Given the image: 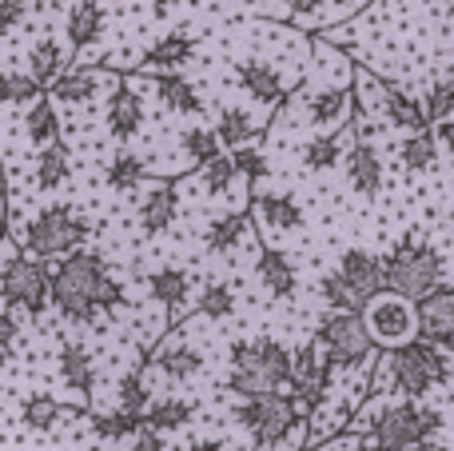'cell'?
I'll list each match as a JSON object with an SVG mask.
<instances>
[{
	"mask_svg": "<svg viewBox=\"0 0 454 451\" xmlns=\"http://www.w3.org/2000/svg\"><path fill=\"white\" fill-rule=\"evenodd\" d=\"M0 288H4V308H24L28 316H40L52 300V276L40 260L32 256H16L12 244H8L4 256V276H0Z\"/></svg>",
	"mask_w": 454,
	"mask_h": 451,
	"instance_id": "9c48e42d",
	"label": "cell"
},
{
	"mask_svg": "<svg viewBox=\"0 0 454 451\" xmlns=\"http://www.w3.org/2000/svg\"><path fill=\"white\" fill-rule=\"evenodd\" d=\"M255 276H259V284H263V292L271 296V300H291V296H295V288H299L295 264L287 260V252L271 248L267 240L259 244V256H255Z\"/></svg>",
	"mask_w": 454,
	"mask_h": 451,
	"instance_id": "44dd1931",
	"label": "cell"
},
{
	"mask_svg": "<svg viewBox=\"0 0 454 451\" xmlns=\"http://www.w3.org/2000/svg\"><path fill=\"white\" fill-rule=\"evenodd\" d=\"M235 160H231V152H223V156H215L212 164H204L200 168V184H204V192L207 196H227L231 192V184H235Z\"/></svg>",
	"mask_w": 454,
	"mask_h": 451,
	"instance_id": "7bdbcfd3",
	"label": "cell"
},
{
	"mask_svg": "<svg viewBox=\"0 0 454 451\" xmlns=\"http://www.w3.org/2000/svg\"><path fill=\"white\" fill-rule=\"evenodd\" d=\"M447 4H454V0H447Z\"/></svg>",
	"mask_w": 454,
	"mask_h": 451,
	"instance_id": "94428289",
	"label": "cell"
},
{
	"mask_svg": "<svg viewBox=\"0 0 454 451\" xmlns=\"http://www.w3.org/2000/svg\"><path fill=\"white\" fill-rule=\"evenodd\" d=\"M104 180H108L112 192H136L148 180V164L140 156H132V152H116L108 160V168H104Z\"/></svg>",
	"mask_w": 454,
	"mask_h": 451,
	"instance_id": "ab89813d",
	"label": "cell"
},
{
	"mask_svg": "<svg viewBox=\"0 0 454 451\" xmlns=\"http://www.w3.org/2000/svg\"><path fill=\"white\" fill-rule=\"evenodd\" d=\"M20 20H24V0H0V24H4V32H12Z\"/></svg>",
	"mask_w": 454,
	"mask_h": 451,
	"instance_id": "681fc988",
	"label": "cell"
},
{
	"mask_svg": "<svg viewBox=\"0 0 454 451\" xmlns=\"http://www.w3.org/2000/svg\"><path fill=\"white\" fill-rule=\"evenodd\" d=\"M116 84L120 76H112V72H104V68H96V64H84V68H72V72H64L60 80H56V88L48 96L52 100H60V104H92L96 96L104 92V84Z\"/></svg>",
	"mask_w": 454,
	"mask_h": 451,
	"instance_id": "d4e9b609",
	"label": "cell"
},
{
	"mask_svg": "<svg viewBox=\"0 0 454 451\" xmlns=\"http://www.w3.org/2000/svg\"><path fill=\"white\" fill-rule=\"evenodd\" d=\"M144 428H148V415H132V412H124V407L92 415V431L104 439V444H124V439H136Z\"/></svg>",
	"mask_w": 454,
	"mask_h": 451,
	"instance_id": "d590c367",
	"label": "cell"
},
{
	"mask_svg": "<svg viewBox=\"0 0 454 451\" xmlns=\"http://www.w3.org/2000/svg\"><path fill=\"white\" fill-rule=\"evenodd\" d=\"M176 212H180V188L172 180H160L144 192L140 200V232L144 236H160L176 224Z\"/></svg>",
	"mask_w": 454,
	"mask_h": 451,
	"instance_id": "7402d4cb",
	"label": "cell"
},
{
	"mask_svg": "<svg viewBox=\"0 0 454 451\" xmlns=\"http://www.w3.org/2000/svg\"><path fill=\"white\" fill-rule=\"evenodd\" d=\"M40 96H44V88L28 72H16V68L4 72V104H36Z\"/></svg>",
	"mask_w": 454,
	"mask_h": 451,
	"instance_id": "7dc6e473",
	"label": "cell"
},
{
	"mask_svg": "<svg viewBox=\"0 0 454 451\" xmlns=\"http://www.w3.org/2000/svg\"><path fill=\"white\" fill-rule=\"evenodd\" d=\"M152 92H156V100L164 104L168 112H176V116H200V112L207 108L204 96H200V88L192 84L188 76H180V72L152 76Z\"/></svg>",
	"mask_w": 454,
	"mask_h": 451,
	"instance_id": "4316f807",
	"label": "cell"
},
{
	"mask_svg": "<svg viewBox=\"0 0 454 451\" xmlns=\"http://www.w3.org/2000/svg\"><path fill=\"white\" fill-rule=\"evenodd\" d=\"M235 288L223 284V280H207L204 288H200V300H196V316H207V320H227L235 316Z\"/></svg>",
	"mask_w": 454,
	"mask_h": 451,
	"instance_id": "60d3db41",
	"label": "cell"
},
{
	"mask_svg": "<svg viewBox=\"0 0 454 451\" xmlns=\"http://www.w3.org/2000/svg\"><path fill=\"white\" fill-rule=\"evenodd\" d=\"M419 336L439 348H454V284H442L419 304Z\"/></svg>",
	"mask_w": 454,
	"mask_h": 451,
	"instance_id": "d6986e66",
	"label": "cell"
},
{
	"mask_svg": "<svg viewBox=\"0 0 454 451\" xmlns=\"http://www.w3.org/2000/svg\"><path fill=\"white\" fill-rule=\"evenodd\" d=\"M339 276L347 280V288L355 292V300L363 304V312H367V304L375 300V296L387 292V272H383V256L367 252V248H347L343 256H339Z\"/></svg>",
	"mask_w": 454,
	"mask_h": 451,
	"instance_id": "2e32d148",
	"label": "cell"
},
{
	"mask_svg": "<svg viewBox=\"0 0 454 451\" xmlns=\"http://www.w3.org/2000/svg\"><path fill=\"white\" fill-rule=\"evenodd\" d=\"M363 320H367V328H371V340L387 352L407 348V344L419 340V304L403 300V296H395V292L375 296V300L367 304V312H363Z\"/></svg>",
	"mask_w": 454,
	"mask_h": 451,
	"instance_id": "30bf717a",
	"label": "cell"
},
{
	"mask_svg": "<svg viewBox=\"0 0 454 451\" xmlns=\"http://www.w3.org/2000/svg\"><path fill=\"white\" fill-rule=\"evenodd\" d=\"M291 356L287 348L275 336H259V340H239L231 344V356H227V388L239 392V396H275L291 384Z\"/></svg>",
	"mask_w": 454,
	"mask_h": 451,
	"instance_id": "3957f363",
	"label": "cell"
},
{
	"mask_svg": "<svg viewBox=\"0 0 454 451\" xmlns=\"http://www.w3.org/2000/svg\"><path fill=\"white\" fill-rule=\"evenodd\" d=\"M92 236V220L84 212H76L72 204H52L44 212L32 216V224L24 228V248L36 260H52V256H72L88 244Z\"/></svg>",
	"mask_w": 454,
	"mask_h": 451,
	"instance_id": "52a82bcc",
	"label": "cell"
},
{
	"mask_svg": "<svg viewBox=\"0 0 454 451\" xmlns=\"http://www.w3.org/2000/svg\"><path fill=\"white\" fill-rule=\"evenodd\" d=\"M379 4H387V0H379Z\"/></svg>",
	"mask_w": 454,
	"mask_h": 451,
	"instance_id": "91938a15",
	"label": "cell"
},
{
	"mask_svg": "<svg viewBox=\"0 0 454 451\" xmlns=\"http://www.w3.org/2000/svg\"><path fill=\"white\" fill-rule=\"evenodd\" d=\"M399 164H403V172H431V168L439 164V140H434V132L403 136Z\"/></svg>",
	"mask_w": 454,
	"mask_h": 451,
	"instance_id": "8d00e7d4",
	"label": "cell"
},
{
	"mask_svg": "<svg viewBox=\"0 0 454 451\" xmlns=\"http://www.w3.org/2000/svg\"><path fill=\"white\" fill-rule=\"evenodd\" d=\"M319 296L327 300V312H363V304L355 300V292L347 288V280L339 272H327L319 280Z\"/></svg>",
	"mask_w": 454,
	"mask_h": 451,
	"instance_id": "f6af8a7d",
	"label": "cell"
},
{
	"mask_svg": "<svg viewBox=\"0 0 454 451\" xmlns=\"http://www.w3.org/2000/svg\"><path fill=\"white\" fill-rule=\"evenodd\" d=\"M64 64H68V56H64V44H60V40L44 36V40H36V44L28 48V76L36 80L40 88H48V92H52L56 80L68 72Z\"/></svg>",
	"mask_w": 454,
	"mask_h": 451,
	"instance_id": "4dcf8cb0",
	"label": "cell"
},
{
	"mask_svg": "<svg viewBox=\"0 0 454 451\" xmlns=\"http://www.w3.org/2000/svg\"><path fill=\"white\" fill-rule=\"evenodd\" d=\"M235 423L251 436V444L275 451L279 444H287V436L307 428V412L295 404L291 392H275V396H243L231 407Z\"/></svg>",
	"mask_w": 454,
	"mask_h": 451,
	"instance_id": "5b68a950",
	"label": "cell"
},
{
	"mask_svg": "<svg viewBox=\"0 0 454 451\" xmlns=\"http://www.w3.org/2000/svg\"><path fill=\"white\" fill-rule=\"evenodd\" d=\"M212 128L220 132L223 152H235V148H247V144L255 140L259 128H263V120L255 116V108H243V104H223Z\"/></svg>",
	"mask_w": 454,
	"mask_h": 451,
	"instance_id": "83f0119b",
	"label": "cell"
},
{
	"mask_svg": "<svg viewBox=\"0 0 454 451\" xmlns=\"http://www.w3.org/2000/svg\"><path fill=\"white\" fill-rule=\"evenodd\" d=\"M251 220H255L259 236L271 240V236H291L307 224L303 216V204H299L291 192H279V188H267V192H251V204H247Z\"/></svg>",
	"mask_w": 454,
	"mask_h": 451,
	"instance_id": "4fadbf2b",
	"label": "cell"
},
{
	"mask_svg": "<svg viewBox=\"0 0 454 451\" xmlns=\"http://www.w3.org/2000/svg\"><path fill=\"white\" fill-rule=\"evenodd\" d=\"M323 4H327V0H287V12L295 16V20H311V16L323 12Z\"/></svg>",
	"mask_w": 454,
	"mask_h": 451,
	"instance_id": "816d5d0a",
	"label": "cell"
},
{
	"mask_svg": "<svg viewBox=\"0 0 454 451\" xmlns=\"http://www.w3.org/2000/svg\"><path fill=\"white\" fill-rule=\"evenodd\" d=\"M192 56H196V40H192L188 32H168L164 40H156V44L140 56L136 68L152 72V76H168V72H180Z\"/></svg>",
	"mask_w": 454,
	"mask_h": 451,
	"instance_id": "603a6c76",
	"label": "cell"
},
{
	"mask_svg": "<svg viewBox=\"0 0 454 451\" xmlns=\"http://www.w3.org/2000/svg\"><path fill=\"white\" fill-rule=\"evenodd\" d=\"M231 160H235V172L247 180V188L259 192V180L267 176V156H263V152H259L255 144H247V148H235Z\"/></svg>",
	"mask_w": 454,
	"mask_h": 451,
	"instance_id": "bcb514c9",
	"label": "cell"
},
{
	"mask_svg": "<svg viewBox=\"0 0 454 451\" xmlns=\"http://www.w3.org/2000/svg\"><path fill=\"white\" fill-rule=\"evenodd\" d=\"M387 272V292L403 296L411 304H423L431 292L442 288V256L434 248L399 244L391 256H383Z\"/></svg>",
	"mask_w": 454,
	"mask_h": 451,
	"instance_id": "ba28073f",
	"label": "cell"
},
{
	"mask_svg": "<svg viewBox=\"0 0 454 451\" xmlns=\"http://www.w3.org/2000/svg\"><path fill=\"white\" fill-rule=\"evenodd\" d=\"M434 140H439V148L454 152V120H442V124H434Z\"/></svg>",
	"mask_w": 454,
	"mask_h": 451,
	"instance_id": "f5cc1de1",
	"label": "cell"
},
{
	"mask_svg": "<svg viewBox=\"0 0 454 451\" xmlns=\"http://www.w3.org/2000/svg\"><path fill=\"white\" fill-rule=\"evenodd\" d=\"M343 172H347V184H351L355 196L363 200H375L379 192H383V156L375 152V144L371 140H355L351 148H347V160H343Z\"/></svg>",
	"mask_w": 454,
	"mask_h": 451,
	"instance_id": "ac0fdd59",
	"label": "cell"
},
{
	"mask_svg": "<svg viewBox=\"0 0 454 451\" xmlns=\"http://www.w3.org/2000/svg\"><path fill=\"white\" fill-rule=\"evenodd\" d=\"M379 100H383V116L391 120L399 132L415 136V132H431V120H427V108L419 96L403 92L391 80H379Z\"/></svg>",
	"mask_w": 454,
	"mask_h": 451,
	"instance_id": "ffe728a7",
	"label": "cell"
},
{
	"mask_svg": "<svg viewBox=\"0 0 454 451\" xmlns=\"http://www.w3.org/2000/svg\"><path fill=\"white\" fill-rule=\"evenodd\" d=\"M299 160H303L307 172H331V168H339V160H347L343 132H315V136H307V144L299 148Z\"/></svg>",
	"mask_w": 454,
	"mask_h": 451,
	"instance_id": "d6a6232c",
	"label": "cell"
},
{
	"mask_svg": "<svg viewBox=\"0 0 454 451\" xmlns=\"http://www.w3.org/2000/svg\"><path fill=\"white\" fill-rule=\"evenodd\" d=\"M64 415H72V412L52 396H28L20 404V423L32 428V431H56Z\"/></svg>",
	"mask_w": 454,
	"mask_h": 451,
	"instance_id": "f35d334b",
	"label": "cell"
},
{
	"mask_svg": "<svg viewBox=\"0 0 454 451\" xmlns=\"http://www.w3.org/2000/svg\"><path fill=\"white\" fill-rule=\"evenodd\" d=\"M423 108H427V120L442 124V120H454V80H434L423 96Z\"/></svg>",
	"mask_w": 454,
	"mask_h": 451,
	"instance_id": "ee69618b",
	"label": "cell"
},
{
	"mask_svg": "<svg viewBox=\"0 0 454 451\" xmlns=\"http://www.w3.org/2000/svg\"><path fill=\"white\" fill-rule=\"evenodd\" d=\"M319 340L323 356L335 364V372H375V348L371 328L363 320V312H323L319 320Z\"/></svg>",
	"mask_w": 454,
	"mask_h": 451,
	"instance_id": "8992f818",
	"label": "cell"
},
{
	"mask_svg": "<svg viewBox=\"0 0 454 451\" xmlns=\"http://www.w3.org/2000/svg\"><path fill=\"white\" fill-rule=\"evenodd\" d=\"M52 304L72 324H92L96 316H112L116 308H124V288L112 280L100 252L80 248V252L64 256V260L56 264Z\"/></svg>",
	"mask_w": 454,
	"mask_h": 451,
	"instance_id": "6da1fadb",
	"label": "cell"
},
{
	"mask_svg": "<svg viewBox=\"0 0 454 451\" xmlns=\"http://www.w3.org/2000/svg\"><path fill=\"white\" fill-rule=\"evenodd\" d=\"M351 451H383V447H375L371 439H355V447Z\"/></svg>",
	"mask_w": 454,
	"mask_h": 451,
	"instance_id": "9f6ffc18",
	"label": "cell"
},
{
	"mask_svg": "<svg viewBox=\"0 0 454 451\" xmlns=\"http://www.w3.org/2000/svg\"><path fill=\"white\" fill-rule=\"evenodd\" d=\"M251 224L255 220H251L247 208H235V212L215 216V220L207 224V232H204L207 252H235V248L251 236Z\"/></svg>",
	"mask_w": 454,
	"mask_h": 451,
	"instance_id": "f546056e",
	"label": "cell"
},
{
	"mask_svg": "<svg viewBox=\"0 0 454 451\" xmlns=\"http://www.w3.org/2000/svg\"><path fill=\"white\" fill-rule=\"evenodd\" d=\"M104 32V8L100 0H76L68 8V20H64V36H68V48L72 52H84L100 40Z\"/></svg>",
	"mask_w": 454,
	"mask_h": 451,
	"instance_id": "f1b7e54d",
	"label": "cell"
},
{
	"mask_svg": "<svg viewBox=\"0 0 454 451\" xmlns=\"http://www.w3.org/2000/svg\"><path fill=\"white\" fill-rule=\"evenodd\" d=\"M411 451H450V447H439V444H423V447H411Z\"/></svg>",
	"mask_w": 454,
	"mask_h": 451,
	"instance_id": "6f0895ef",
	"label": "cell"
},
{
	"mask_svg": "<svg viewBox=\"0 0 454 451\" xmlns=\"http://www.w3.org/2000/svg\"><path fill=\"white\" fill-rule=\"evenodd\" d=\"M196 415V404L192 400H180V396H168V400H156L148 407V428L168 436V431H180L188 428V420Z\"/></svg>",
	"mask_w": 454,
	"mask_h": 451,
	"instance_id": "74e56055",
	"label": "cell"
},
{
	"mask_svg": "<svg viewBox=\"0 0 454 451\" xmlns=\"http://www.w3.org/2000/svg\"><path fill=\"white\" fill-rule=\"evenodd\" d=\"M180 152H184V160H188V168H204V164H212L215 156H223V144H220V132L215 128H207V124H192V128H184V136H180Z\"/></svg>",
	"mask_w": 454,
	"mask_h": 451,
	"instance_id": "836d02e7",
	"label": "cell"
},
{
	"mask_svg": "<svg viewBox=\"0 0 454 451\" xmlns=\"http://www.w3.org/2000/svg\"><path fill=\"white\" fill-rule=\"evenodd\" d=\"M450 372L454 368L447 352L419 336L407 348L387 352L383 368L371 376V392H387V396H399V400H423L434 388L450 384Z\"/></svg>",
	"mask_w": 454,
	"mask_h": 451,
	"instance_id": "7a4b0ae2",
	"label": "cell"
},
{
	"mask_svg": "<svg viewBox=\"0 0 454 451\" xmlns=\"http://www.w3.org/2000/svg\"><path fill=\"white\" fill-rule=\"evenodd\" d=\"M104 128L112 140H132L144 128V100L136 92V80H120L108 92V108H104Z\"/></svg>",
	"mask_w": 454,
	"mask_h": 451,
	"instance_id": "e0dca14e",
	"label": "cell"
},
{
	"mask_svg": "<svg viewBox=\"0 0 454 451\" xmlns=\"http://www.w3.org/2000/svg\"><path fill=\"white\" fill-rule=\"evenodd\" d=\"M331 380H335V364L323 356L319 340H303L295 348V356H291V384L287 388L307 415H315L323 407V400H327V392H331Z\"/></svg>",
	"mask_w": 454,
	"mask_h": 451,
	"instance_id": "8fae6325",
	"label": "cell"
},
{
	"mask_svg": "<svg viewBox=\"0 0 454 451\" xmlns=\"http://www.w3.org/2000/svg\"><path fill=\"white\" fill-rule=\"evenodd\" d=\"M184 451H227V444H223L220 436H207V439H192Z\"/></svg>",
	"mask_w": 454,
	"mask_h": 451,
	"instance_id": "db71d44e",
	"label": "cell"
},
{
	"mask_svg": "<svg viewBox=\"0 0 454 451\" xmlns=\"http://www.w3.org/2000/svg\"><path fill=\"white\" fill-rule=\"evenodd\" d=\"M152 4L164 12V8H176V4H196V0H152Z\"/></svg>",
	"mask_w": 454,
	"mask_h": 451,
	"instance_id": "11a10c76",
	"label": "cell"
},
{
	"mask_svg": "<svg viewBox=\"0 0 454 451\" xmlns=\"http://www.w3.org/2000/svg\"><path fill=\"white\" fill-rule=\"evenodd\" d=\"M235 84H239V92L251 100V108L271 112V108H279V104L291 96L295 76H291V72H283L275 60L247 56V60L235 64Z\"/></svg>",
	"mask_w": 454,
	"mask_h": 451,
	"instance_id": "7c38bea8",
	"label": "cell"
},
{
	"mask_svg": "<svg viewBox=\"0 0 454 451\" xmlns=\"http://www.w3.org/2000/svg\"><path fill=\"white\" fill-rule=\"evenodd\" d=\"M148 364H156V372L164 376V380L188 384L192 376L204 372V352L192 348V344H184L180 336H176V328H168L164 340H156L152 344V352H144L140 368H148Z\"/></svg>",
	"mask_w": 454,
	"mask_h": 451,
	"instance_id": "9a60e30c",
	"label": "cell"
},
{
	"mask_svg": "<svg viewBox=\"0 0 454 451\" xmlns=\"http://www.w3.org/2000/svg\"><path fill=\"white\" fill-rule=\"evenodd\" d=\"M72 172V152L60 144H52V148H40L36 152V168H32V180H36L40 192H56L64 180H68Z\"/></svg>",
	"mask_w": 454,
	"mask_h": 451,
	"instance_id": "e575fe53",
	"label": "cell"
},
{
	"mask_svg": "<svg viewBox=\"0 0 454 451\" xmlns=\"http://www.w3.org/2000/svg\"><path fill=\"white\" fill-rule=\"evenodd\" d=\"M450 20H454V4H450Z\"/></svg>",
	"mask_w": 454,
	"mask_h": 451,
	"instance_id": "680465c9",
	"label": "cell"
},
{
	"mask_svg": "<svg viewBox=\"0 0 454 451\" xmlns=\"http://www.w3.org/2000/svg\"><path fill=\"white\" fill-rule=\"evenodd\" d=\"M24 136H28L36 148L60 144V112H56L52 96H40L36 104H28V112H24Z\"/></svg>",
	"mask_w": 454,
	"mask_h": 451,
	"instance_id": "1f68e13d",
	"label": "cell"
},
{
	"mask_svg": "<svg viewBox=\"0 0 454 451\" xmlns=\"http://www.w3.org/2000/svg\"><path fill=\"white\" fill-rule=\"evenodd\" d=\"M0 352H4V364H12V356H16V308L0 312Z\"/></svg>",
	"mask_w": 454,
	"mask_h": 451,
	"instance_id": "c3c4849f",
	"label": "cell"
},
{
	"mask_svg": "<svg viewBox=\"0 0 454 451\" xmlns=\"http://www.w3.org/2000/svg\"><path fill=\"white\" fill-rule=\"evenodd\" d=\"M303 112H307V124L319 128V132H343L347 124L355 120V84H319L311 92H303Z\"/></svg>",
	"mask_w": 454,
	"mask_h": 451,
	"instance_id": "5bb4252c",
	"label": "cell"
},
{
	"mask_svg": "<svg viewBox=\"0 0 454 451\" xmlns=\"http://www.w3.org/2000/svg\"><path fill=\"white\" fill-rule=\"evenodd\" d=\"M116 400H120V407L132 412V415H148V407L156 404V400L148 396V384H144V368L140 364L116 380Z\"/></svg>",
	"mask_w": 454,
	"mask_h": 451,
	"instance_id": "b9f144b4",
	"label": "cell"
},
{
	"mask_svg": "<svg viewBox=\"0 0 454 451\" xmlns=\"http://www.w3.org/2000/svg\"><path fill=\"white\" fill-rule=\"evenodd\" d=\"M56 372H60V380L68 384L72 392H76L80 400H92V388H96V364H92V352L84 348V344L76 340H64L60 352H56Z\"/></svg>",
	"mask_w": 454,
	"mask_h": 451,
	"instance_id": "cb8c5ba5",
	"label": "cell"
},
{
	"mask_svg": "<svg viewBox=\"0 0 454 451\" xmlns=\"http://www.w3.org/2000/svg\"><path fill=\"white\" fill-rule=\"evenodd\" d=\"M188 292H192V280L176 264H164V268H156L148 276V296L156 304H164V312L172 316V328H176V316L188 312Z\"/></svg>",
	"mask_w": 454,
	"mask_h": 451,
	"instance_id": "484cf974",
	"label": "cell"
},
{
	"mask_svg": "<svg viewBox=\"0 0 454 451\" xmlns=\"http://www.w3.org/2000/svg\"><path fill=\"white\" fill-rule=\"evenodd\" d=\"M442 428V412L423 400H399V396H387V404L379 407L375 423H371L367 439L383 451H411V447H423L434 444Z\"/></svg>",
	"mask_w": 454,
	"mask_h": 451,
	"instance_id": "277c9868",
	"label": "cell"
},
{
	"mask_svg": "<svg viewBox=\"0 0 454 451\" xmlns=\"http://www.w3.org/2000/svg\"><path fill=\"white\" fill-rule=\"evenodd\" d=\"M128 451H168V439L160 436V431H152V428H144L140 436L132 439V447Z\"/></svg>",
	"mask_w": 454,
	"mask_h": 451,
	"instance_id": "f907efd6",
	"label": "cell"
}]
</instances>
